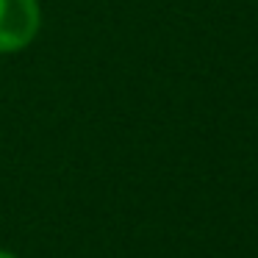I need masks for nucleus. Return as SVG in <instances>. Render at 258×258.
Masks as SVG:
<instances>
[{
    "label": "nucleus",
    "mask_w": 258,
    "mask_h": 258,
    "mask_svg": "<svg viewBox=\"0 0 258 258\" xmlns=\"http://www.w3.org/2000/svg\"><path fill=\"white\" fill-rule=\"evenodd\" d=\"M0 258H17V255H12L9 250H0Z\"/></svg>",
    "instance_id": "f03ea898"
},
{
    "label": "nucleus",
    "mask_w": 258,
    "mask_h": 258,
    "mask_svg": "<svg viewBox=\"0 0 258 258\" xmlns=\"http://www.w3.org/2000/svg\"><path fill=\"white\" fill-rule=\"evenodd\" d=\"M42 12L36 0H0V53H17L36 39Z\"/></svg>",
    "instance_id": "f257e3e1"
}]
</instances>
